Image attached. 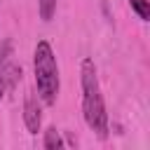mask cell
Listing matches in <instances>:
<instances>
[{
	"instance_id": "6da1fadb",
	"label": "cell",
	"mask_w": 150,
	"mask_h": 150,
	"mask_svg": "<svg viewBox=\"0 0 150 150\" xmlns=\"http://www.w3.org/2000/svg\"><path fill=\"white\" fill-rule=\"evenodd\" d=\"M80 73H82V112H84V122H87V127L91 131H96L98 138H105L108 136V115H105V105H103V96H101L94 61L84 59Z\"/></svg>"
},
{
	"instance_id": "277c9868",
	"label": "cell",
	"mask_w": 150,
	"mask_h": 150,
	"mask_svg": "<svg viewBox=\"0 0 150 150\" xmlns=\"http://www.w3.org/2000/svg\"><path fill=\"white\" fill-rule=\"evenodd\" d=\"M9 56H12V42L5 40L0 45V101L7 91V68H9Z\"/></svg>"
},
{
	"instance_id": "8992f818",
	"label": "cell",
	"mask_w": 150,
	"mask_h": 150,
	"mask_svg": "<svg viewBox=\"0 0 150 150\" xmlns=\"http://www.w3.org/2000/svg\"><path fill=\"white\" fill-rule=\"evenodd\" d=\"M129 5H131V9H134L143 21L150 19V5H148V0H129Z\"/></svg>"
},
{
	"instance_id": "52a82bcc",
	"label": "cell",
	"mask_w": 150,
	"mask_h": 150,
	"mask_svg": "<svg viewBox=\"0 0 150 150\" xmlns=\"http://www.w3.org/2000/svg\"><path fill=\"white\" fill-rule=\"evenodd\" d=\"M38 5H40V16H42L45 21H49V19L54 16V9H56V0H38Z\"/></svg>"
},
{
	"instance_id": "7a4b0ae2",
	"label": "cell",
	"mask_w": 150,
	"mask_h": 150,
	"mask_svg": "<svg viewBox=\"0 0 150 150\" xmlns=\"http://www.w3.org/2000/svg\"><path fill=\"white\" fill-rule=\"evenodd\" d=\"M33 68H35V84H38L40 98L47 105H52L59 96V66H56V56L52 52V45L47 40H40L35 45Z\"/></svg>"
},
{
	"instance_id": "3957f363",
	"label": "cell",
	"mask_w": 150,
	"mask_h": 150,
	"mask_svg": "<svg viewBox=\"0 0 150 150\" xmlns=\"http://www.w3.org/2000/svg\"><path fill=\"white\" fill-rule=\"evenodd\" d=\"M23 122H26V129L30 134H38L40 131V122H42V115H40V105L38 101L28 94L26 101H23Z\"/></svg>"
},
{
	"instance_id": "5b68a950",
	"label": "cell",
	"mask_w": 150,
	"mask_h": 150,
	"mask_svg": "<svg viewBox=\"0 0 150 150\" xmlns=\"http://www.w3.org/2000/svg\"><path fill=\"white\" fill-rule=\"evenodd\" d=\"M45 148H47V150H61V148H63L61 134H59V131H56L54 127L45 131Z\"/></svg>"
}]
</instances>
